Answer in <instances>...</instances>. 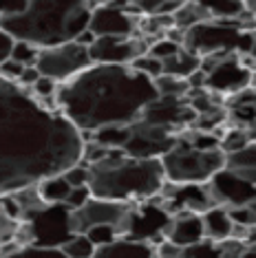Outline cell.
Instances as JSON below:
<instances>
[{
    "label": "cell",
    "mask_w": 256,
    "mask_h": 258,
    "mask_svg": "<svg viewBox=\"0 0 256 258\" xmlns=\"http://www.w3.org/2000/svg\"><path fill=\"white\" fill-rule=\"evenodd\" d=\"M133 67H135L137 71L146 73L148 78H153V80H157L159 75H164V62H161L159 57L150 55V53H144L142 57H137V60L133 62Z\"/></svg>",
    "instance_id": "30"
},
{
    "label": "cell",
    "mask_w": 256,
    "mask_h": 258,
    "mask_svg": "<svg viewBox=\"0 0 256 258\" xmlns=\"http://www.w3.org/2000/svg\"><path fill=\"white\" fill-rule=\"evenodd\" d=\"M210 195L217 205L225 208H238V205H249L256 203V183L241 179L236 172L223 168L219 170L214 177L208 181Z\"/></svg>",
    "instance_id": "15"
},
{
    "label": "cell",
    "mask_w": 256,
    "mask_h": 258,
    "mask_svg": "<svg viewBox=\"0 0 256 258\" xmlns=\"http://www.w3.org/2000/svg\"><path fill=\"white\" fill-rule=\"evenodd\" d=\"M150 42L144 36H100L89 46L93 64H133L148 53Z\"/></svg>",
    "instance_id": "11"
},
{
    "label": "cell",
    "mask_w": 256,
    "mask_h": 258,
    "mask_svg": "<svg viewBox=\"0 0 256 258\" xmlns=\"http://www.w3.org/2000/svg\"><path fill=\"white\" fill-rule=\"evenodd\" d=\"M22 71H25V64H20L18 60H14V57H7L5 62H0V75H3V78L20 80Z\"/></svg>",
    "instance_id": "40"
},
{
    "label": "cell",
    "mask_w": 256,
    "mask_h": 258,
    "mask_svg": "<svg viewBox=\"0 0 256 258\" xmlns=\"http://www.w3.org/2000/svg\"><path fill=\"white\" fill-rule=\"evenodd\" d=\"M252 91L256 93V71H254V78H252Z\"/></svg>",
    "instance_id": "48"
},
{
    "label": "cell",
    "mask_w": 256,
    "mask_h": 258,
    "mask_svg": "<svg viewBox=\"0 0 256 258\" xmlns=\"http://www.w3.org/2000/svg\"><path fill=\"white\" fill-rule=\"evenodd\" d=\"M91 168L93 197L124 203H142L161 195L166 187V170L161 159H139L121 148H110Z\"/></svg>",
    "instance_id": "3"
},
{
    "label": "cell",
    "mask_w": 256,
    "mask_h": 258,
    "mask_svg": "<svg viewBox=\"0 0 256 258\" xmlns=\"http://www.w3.org/2000/svg\"><path fill=\"white\" fill-rule=\"evenodd\" d=\"M14 44H16V40L11 38L3 27H0V62H5L7 57H11V49H14Z\"/></svg>",
    "instance_id": "41"
},
{
    "label": "cell",
    "mask_w": 256,
    "mask_h": 258,
    "mask_svg": "<svg viewBox=\"0 0 256 258\" xmlns=\"http://www.w3.org/2000/svg\"><path fill=\"white\" fill-rule=\"evenodd\" d=\"M93 7L91 0H29L22 14L0 20V27L14 40L51 49L82 36L91 25Z\"/></svg>",
    "instance_id": "2"
},
{
    "label": "cell",
    "mask_w": 256,
    "mask_h": 258,
    "mask_svg": "<svg viewBox=\"0 0 256 258\" xmlns=\"http://www.w3.org/2000/svg\"><path fill=\"white\" fill-rule=\"evenodd\" d=\"M40 46L31 44V42H25V40H16L14 49H11V57L18 60L20 64L25 67H36L38 64V57H40Z\"/></svg>",
    "instance_id": "28"
},
{
    "label": "cell",
    "mask_w": 256,
    "mask_h": 258,
    "mask_svg": "<svg viewBox=\"0 0 256 258\" xmlns=\"http://www.w3.org/2000/svg\"><path fill=\"white\" fill-rule=\"evenodd\" d=\"M62 174L67 177V181L73 187H84L91 183V168L86 166V163H75V166H71L69 170H64Z\"/></svg>",
    "instance_id": "33"
},
{
    "label": "cell",
    "mask_w": 256,
    "mask_h": 258,
    "mask_svg": "<svg viewBox=\"0 0 256 258\" xmlns=\"http://www.w3.org/2000/svg\"><path fill=\"white\" fill-rule=\"evenodd\" d=\"M57 89H60V82L49 78V75H40V80L31 86V91L36 93L40 99H55Z\"/></svg>",
    "instance_id": "35"
},
{
    "label": "cell",
    "mask_w": 256,
    "mask_h": 258,
    "mask_svg": "<svg viewBox=\"0 0 256 258\" xmlns=\"http://www.w3.org/2000/svg\"><path fill=\"white\" fill-rule=\"evenodd\" d=\"M161 163L170 183H208L225 168V152L221 148L199 150L179 133L177 144L161 157Z\"/></svg>",
    "instance_id": "4"
},
{
    "label": "cell",
    "mask_w": 256,
    "mask_h": 258,
    "mask_svg": "<svg viewBox=\"0 0 256 258\" xmlns=\"http://www.w3.org/2000/svg\"><path fill=\"white\" fill-rule=\"evenodd\" d=\"M181 42H177V40H170L168 36H164V38H159V40H155L153 44L148 46V53L150 55H155V57H159L161 62L164 60H168L170 55H174L179 49H181Z\"/></svg>",
    "instance_id": "29"
},
{
    "label": "cell",
    "mask_w": 256,
    "mask_h": 258,
    "mask_svg": "<svg viewBox=\"0 0 256 258\" xmlns=\"http://www.w3.org/2000/svg\"><path fill=\"white\" fill-rule=\"evenodd\" d=\"M40 75H42V73L38 71V67H25V71H22V75H20L18 82H20L22 86H25V89H31V86L40 80Z\"/></svg>",
    "instance_id": "42"
},
{
    "label": "cell",
    "mask_w": 256,
    "mask_h": 258,
    "mask_svg": "<svg viewBox=\"0 0 256 258\" xmlns=\"http://www.w3.org/2000/svg\"><path fill=\"white\" fill-rule=\"evenodd\" d=\"M142 119L155 126H164L168 131H174L183 126H192L197 119V110L188 104V97H164L159 95L155 102H150L142 113Z\"/></svg>",
    "instance_id": "13"
},
{
    "label": "cell",
    "mask_w": 256,
    "mask_h": 258,
    "mask_svg": "<svg viewBox=\"0 0 256 258\" xmlns=\"http://www.w3.org/2000/svg\"><path fill=\"white\" fill-rule=\"evenodd\" d=\"M20 230V221L11 219L3 208V199H0V243H9L16 240V234Z\"/></svg>",
    "instance_id": "32"
},
{
    "label": "cell",
    "mask_w": 256,
    "mask_h": 258,
    "mask_svg": "<svg viewBox=\"0 0 256 258\" xmlns=\"http://www.w3.org/2000/svg\"><path fill=\"white\" fill-rule=\"evenodd\" d=\"M247 245H254L256 243V225H252V227H249V232H247Z\"/></svg>",
    "instance_id": "45"
},
{
    "label": "cell",
    "mask_w": 256,
    "mask_h": 258,
    "mask_svg": "<svg viewBox=\"0 0 256 258\" xmlns=\"http://www.w3.org/2000/svg\"><path fill=\"white\" fill-rule=\"evenodd\" d=\"M157 199L164 203V208L172 216L179 212L203 214L206 210H210L212 205H217L210 195L208 183H170V181H168L166 187L161 190V195Z\"/></svg>",
    "instance_id": "12"
},
{
    "label": "cell",
    "mask_w": 256,
    "mask_h": 258,
    "mask_svg": "<svg viewBox=\"0 0 256 258\" xmlns=\"http://www.w3.org/2000/svg\"><path fill=\"white\" fill-rule=\"evenodd\" d=\"M73 185L67 181L64 174H55V177H46L38 183V192L44 199V203L55 205V203H64L67 197L71 195Z\"/></svg>",
    "instance_id": "21"
},
{
    "label": "cell",
    "mask_w": 256,
    "mask_h": 258,
    "mask_svg": "<svg viewBox=\"0 0 256 258\" xmlns=\"http://www.w3.org/2000/svg\"><path fill=\"white\" fill-rule=\"evenodd\" d=\"M91 64L93 60L89 53V46L73 40V42L51 46V49H42L36 67L42 75H49V78H53L62 84V82L82 73L84 69H89Z\"/></svg>",
    "instance_id": "7"
},
{
    "label": "cell",
    "mask_w": 256,
    "mask_h": 258,
    "mask_svg": "<svg viewBox=\"0 0 256 258\" xmlns=\"http://www.w3.org/2000/svg\"><path fill=\"white\" fill-rule=\"evenodd\" d=\"M217 245H219L221 258H243V254H245V249H247L245 240L234 238V236H230V238H225V240H219Z\"/></svg>",
    "instance_id": "34"
},
{
    "label": "cell",
    "mask_w": 256,
    "mask_h": 258,
    "mask_svg": "<svg viewBox=\"0 0 256 258\" xmlns=\"http://www.w3.org/2000/svg\"><path fill=\"white\" fill-rule=\"evenodd\" d=\"M93 5H110V7H124V9H133L137 0H91Z\"/></svg>",
    "instance_id": "44"
},
{
    "label": "cell",
    "mask_w": 256,
    "mask_h": 258,
    "mask_svg": "<svg viewBox=\"0 0 256 258\" xmlns=\"http://www.w3.org/2000/svg\"><path fill=\"white\" fill-rule=\"evenodd\" d=\"M128 128L131 133H128V139L121 150L131 157H139V159H161L177 144L179 137V133L168 131L164 126L148 124L144 119L133 121Z\"/></svg>",
    "instance_id": "8"
},
{
    "label": "cell",
    "mask_w": 256,
    "mask_h": 258,
    "mask_svg": "<svg viewBox=\"0 0 256 258\" xmlns=\"http://www.w3.org/2000/svg\"><path fill=\"white\" fill-rule=\"evenodd\" d=\"M166 238L181 247H192V245L206 240V227H203V216L197 212H179L172 216V223L166 232Z\"/></svg>",
    "instance_id": "16"
},
{
    "label": "cell",
    "mask_w": 256,
    "mask_h": 258,
    "mask_svg": "<svg viewBox=\"0 0 256 258\" xmlns=\"http://www.w3.org/2000/svg\"><path fill=\"white\" fill-rule=\"evenodd\" d=\"M230 216L234 221V225L243 227H252L254 225V214L249 205H238V208H230Z\"/></svg>",
    "instance_id": "38"
},
{
    "label": "cell",
    "mask_w": 256,
    "mask_h": 258,
    "mask_svg": "<svg viewBox=\"0 0 256 258\" xmlns=\"http://www.w3.org/2000/svg\"><path fill=\"white\" fill-rule=\"evenodd\" d=\"M155 86L159 91V95L164 97H188V93L192 91L188 78H177V75H168V73L159 75L155 80Z\"/></svg>",
    "instance_id": "23"
},
{
    "label": "cell",
    "mask_w": 256,
    "mask_h": 258,
    "mask_svg": "<svg viewBox=\"0 0 256 258\" xmlns=\"http://www.w3.org/2000/svg\"><path fill=\"white\" fill-rule=\"evenodd\" d=\"M95 245L93 240L86 236V234H75L71 240L62 245V251L67 254L69 258H93L95 256Z\"/></svg>",
    "instance_id": "27"
},
{
    "label": "cell",
    "mask_w": 256,
    "mask_h": 258,
    "mask_svg": "<svg viewBox=\"0 0 256 258\" xmlns=\"http://www.w3.org/2000/svg\"><path fill=\"white\" fill-rule=\"evenodd\" d=\"M133 208H135V203L91 197L82 208L71 212V227L75 234H86L95 225H113L121 236H126Z\"/></svg>",
    "instance_id": "6"
},
{
    "label": "cell",
    "mask_w": 256,
    "mask_h": 258,
    "mask_svg": "<svg viewBox=\"0 0 256 258\" xmlns=\"http://www.w3.org/2000/svg\"><path fill=\"white\" fill-rule=\"evenodd\" d=\"M159 97L155 80L133 64H91L60 84L55 106L78 131L95 133L106 126H128L142 119Z\"/></svg>",
    "instance_id": "1"
},
{
    "label": "cell",
    "mask_w": 256,
    "mask_h": 258,
    "mask_svg": "<svg viewBox=\"0 0 256 258\" xmlns=\"http://www.w3.org/2000/svg\"><path fill=\"white\" fill-rule=\"evenodd\" d=\"M29 7V0H0V20L18 16Z\"/></svg>",
    "instance_id": "37"
},
{
    "label": "cell",
    "mask_w": 256,
    "mask_h": 258,
    "mask_svg": "<svg viewBox=\"0 0 256 258\" xmlns=\"http://www.w3.org/2000/svg\"><path fill=\"white\" fill-rule=\"evenodd\" d=\"M199 69H201V57L197 53H192V51H188L185 46H181L174 55L164 60V73L177 75V78H190V75L195 71H199Z\"/></svg>",
    "instance_id": "20"
},
{
    "label": "cell",
    "mask_w": 256,
    "mask_h": 258,
    "mask_svg": "<svg viewBox=\"0 0 256 258\" xmlns=\"http://www.w3.org/2000/svg\"><path fill=\"white\" fill-rule=\"evenodd\" d=\"M139 18H142V14H137L135 9L95 5L89 29L97 38L100 36H137Z\"/></svg>",
    "instance_id": "14"
},
{
    "label": "cell",
    "mask_w": 256,
    "mask_h": 258,
    "mask_svg": "<svg viewBox=\"0 0 256 258\" xmlns=\"http://www.w3.org/2000/svg\"><path fill=\"white\" fill-rule=\"evenodd\" d=\"M155 247H157V258H185V251H188V247H181V245L172 243L168 238L157 243Z\"/></svg>",
    "instance_id": "36"
},
{
    "label": "cell",
    "mask_w": 256,
    "mask_h": 258,
    "mask_svg": "<svg viewBox=\"0 0 256 258\" xmlns=\"http://www.w3.org/2000/svg\"><path fill=\"white\" fill-rule=\"evenodd\" d=\"M86 236L93 240L95 247H102V245H108V243H113V240H117L121 234L115 230L113 225H95L86 232Z\"/></svg>",
    "instance_id": "31"
},
{
    "label": "cell",
    "mask_w": 256,
    "mask_h": 258,
    "mask_svg": "<svg viewBox=\"0 0 256 258\" xmlns=\"http://www.w3.org/2000/svg\"><path fill=\"white\" fill-rule=\"evenodd\" d=\"M243 258H256V243L254 245H247L245 254H243Z\"/></svg>",
    "instance_id": "46"
},
{
    "label": "cell",
    "mask_w": 256,
    "mask_h": 258,
    "mask_svg": "<svg viewBox=\"0 0 256 258\" xmlns=\"http://www.w3.org/2000/svg\"><path fill=\"white\" fill-rule=\"evenodd\" d=\"M206 73H208L206 89L225 99L249 89L252 86V78H254V71L243 64L238 53H228L225 57H221Z\"/></svg>",
    "instance_id": "10"
},
{
    "label": "cell",
    "mask_w": 256,
    "mask_h": 258,
    "mask_svg": "<svg viewBox=\"0 0 256 258\" xmlns=\"http://www.w3.org/2000/svg\"><path fill=\"white\" fill-rule=\"evenodd\" d=\"M91 197H93V192H91L89 185H84V187H73L71 195L67 197V201H64V203H67L71 210H78V208H82V205L89 201Z\"/></svg>",
    "instance_id": "39"
},
{
    "label": "cell",
    "mask_w": 256,
    "mask_h": 258,
    "mask_svg": "<svg viewBox=\"0 0 256 258\" xmlns=\"http://www.w3.org/2000/svg\"><path fill=\"white\" fill-rule=\"evenodd\" d=\"M245 9H247V14L256 16V0H245Z\"/></svg>",
    "instance_id": "47"
},
{
    "label": "cell",
    "mask_w": 256,
    "mask_h": 258,
    "mask_svg": "<svg viewBox=\"0 0 256 258\" xmlns=\"http://www.w3.org/2000/svg\"><path fill=\"white\" fill-rule=\"evenodd\" d=\"M172 223V214L164 208L159 199H150V201L135 203L128 221V238L137 240H150V243H161L166 238V232Z\"/></svg>",
    "instance_id": "9"
},
{
    "label": "cell",
    "mask_w": 256,
    "mask_h": 258,
    "mask_svg": "<svg viewBox=\"0 0 256 258\" xmlns=\"http://www.w3.org/2000/svg\"><path fill=\"white\" fill-rule=\"evenodd\" d=\"M71 212L67 203H55L27 214L20 223L16 240L20 245H40V247H62L75 236L71 227Z\"/></svg>",
    "instance_id": "5"
},
{
    "label": "cell",
    "mask_w": 256,
    "mask_h": 258,
    "mask_svg": "<svg viewBox=\"0 0 256 258\" xmlns=\"http://www.w3.org/2000/svg\"><path fill=\"white\" fill-rule=\"evenodd\" d=\"M249 142H256V139L245 128L228 126V131L221 135V150H223L225 155H230V152H234V150H241L243 146H247Z\"/></svg>",
    "instance_id": "26"
},
{
    "label": "cell",
    "mask_w": 256,
    "mask_h": 258,
    "mask_svg": "<svg viewBox=\"0 0 256 258\" xmlns=\"http://www.w3.org/2000/svg\"><path fill=\"white\" fill-rule=\"evenodd\" d=\"M188 0H137L135 9L142 16H174Z\"/></svg>",
    "instance_id": "22"
},
{
    "label": "cell",
    "mask_w": 256,
    "mask_h": 258,
    "mask_svg": "<svg viewBox=\"0 0 256 258\" xmlns=\"http://www.w3.org/2000/svg\"><path fill=\"white\" fill-rule=\"evenodd\" d=\"M252 38H254V42H252V51H249V55H241V60H243V64H245L247 69H252V71H256V29H252Z\"/></svg>",
    "instance_id": "43"
},
{
    "label": "cell",
    "mask_w": 256,
    "mask_h": 258,
    "mask_svg": "<svg viewBox=\"0 0 256 258\" xmlns=\"http://www.w3.org/2000/svg\"><path fill=\"white\" fill-rule=\"evenodd\" d=\"M201 216H203V227H206V238L219 243V240H225L232 236L234 221L230 216V208H225V205H212Z\"/></svg>",
    "instance_id": "18"
},
{
    "label": "cell",
    "mask_w": 256,
    "mask_h": 258,
    "mask_svg": "<svg viewBox=\"0 0 256 258\" xmlns=\"http://www.w3.org/2000/svg\"><path fill=\"white\" fill-rule=\"evenodd\" d=\"M225 168L230 170H256V142H249L241 150L225 155Z\"/></svg>",
    "instance_id": "24"
},
{
    "label": "cell",
    "mask_w": 256,
    "mask_h": 258,
    "mask_svg": "<svg viewBox=\"0 0 256 258\" xmlns=\"http://www.w3.org/2000/svg\"><path fill=\"white\" fill-rule=\"evenodd\" d=\"M210 14L212 20H247L256 16L247 14L245 0H195Z\"/></svg>",
    "instance_id": "19"
},
{
    "label": "cell",
    "mask_w": 256,
    "mask_h": 258,
    "mask_svg": "<svg viewBox=\"0 0 256 258\" xmlns=\"http://www.w3.org/2000/svg\"><path fill=\"white\" fill-rule=\"evenodd\" d=\"M3 258H69L62 247H40V245H18Z\"/></svg>",
    "instance_id": "25"
},
{
    "label": "cell",
    "mask_w": 256,
    "mask_h": 258,
    "mask_svg": "<svg viewBox=\"0 0 256 258\" xmlns=\"http://www.w3.org/2000/svg\"><path fill=\"white\" fill-rule=\"evenodd\" d=\"M0 256H3V243H0Z\"/></svg>",
    "instance_id": "49"
},
{
    "label": "cell",
    "mask_w": 256,
    "mask_h": 258,
    "mask_svg": "<svg viewBox=\"0 0 256 258\" xmlns=\"http://www.w3.org/2000/svg\"><path fill=\"white\" fill-rule=\"evenodd\" d=\"M93 258H157V247L150 240L119 236L113 243L97 247Z\"/></svg>",
    "instance_id": "17"
}]
</instances>
